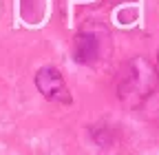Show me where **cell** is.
Listing matches in <instances>:
<instances>
[{
	"mask_svg": "<svg viewBox=\"0 0 159 155\" xmlns=\"http://www.w3.org/2000/svg\"><path fill=\"white\" fill-rule=\"evenodd\" d=\"M159 84L157 69L146 58H133L124 64L117 78V95L126 106H139L155 93Z\"/></svg>",
	"mask_w": 159,
	"mask_h": 155,
	"instance_id": "1",
	"label": "cell"
},
{
	"mask_svg": "<svg viewBox=\"0 0 159 155\" xmlns=\"http://www.w3.org/2000/svg\"><path fill=\"white\" fill-rule=\"evenodd\" d=\"M35 87L51 102H60V104L71 102V93L64 84V78L55 67H42L40 69L35 73Z\"/></svg>",
	"mask_w": 159,
	"mask_h": 155,
	"instance_id": "2",
	"label": "cell"
},
{
	"mask_svg": "<svg viewBox=\"0 0 159 155\" xmlns=\"http://www.w3.org/2000/svg\"><path fill=\"white\" fill-rule=\"evenodd\" d=\"M73 58L80 64H93L99 58V42L91 33H80L73 40Z\"/></svg>",
	"mask_w": 159,
	"mask_h": 155,
	"instance_id": "3",
	"label": "cell"
}]
</instances>
